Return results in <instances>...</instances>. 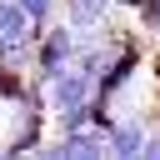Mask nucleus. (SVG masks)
Masks as SVG:
<instances>
[{
  "mask_svg": "<svg viewBox=\"0 0 160 160\" xmlns=\"http://www.w3.org/2000/svg\"><path fill=\"white\" fill-rule=\"evenodd\" d=\"M0 145H5V140H0Z\"/></svg>",
  "mask_w": 160,
  "mask_h": 160,
  "instance_id": "nucleus-6",
  "label": "nucleus"
},
{
  "mask_svg": "<svg viewBox=\"0 0 160 160\" xmlns=\"http://www.w3.org/2000/svg\"><path fill=\"white\" fill-rule=\"evenodd\" d=\"M145 120L140 115H120L115 125H110V150L115 155H145Z\"/></svg>",
  "mask_w": 160,
  "mask_h": 160,
  "instance_id": "nucleus-3",
  "label": "nucleus"
},
{
  "mask_svg": "<svg viewBox=\"0 0 160 160\" xmlns=\"http://www.w3.org/2000/svg\"><path fill=\"white\" fill-rule=\"evenodd\" d=\"M145 160H160V135H145Z\"/></svg>",
  "mask_w": 160,
  "mask_h": 160,
  "instance_id": "nucleus-5",
  "label": "nucleus"
},
{
  "mask_svg": "<svg viewBox=\"0 0 160 160\" xmlns=\"http://www.w3.org/2000/svg\"><path fill=\"white\" fill-rule=\"evenodd\" d=\"M110 5L115 0H60V10H65V20L80 30V35H90V30H100L105 20H110Z\"/></svg>",
  "mask_w": 160,
  "mask_h": 160,
  "instance_id": "nucleus-2",
  "label": "nucleus"
},
{
  "mask_svg": "<svg viewBox=\"0 0 160 160\" xmlns=\"http://www.w3.org/2000/svg\"><path fill=\"white\" fill-rule=\"evenodd\" d=\"M20 5H25V15H30L40 30H45V25L55 20V10H60V0H20Z\"/></svg>",
  "mask_w": 160,
  "mask_h": 160,
  "instance_id": "nucleus-4",
  "label": "nucleus"
},
{
  "mask_svg": "<svg viewBox=\"0 0 160 160\" xmlns=\"http://www.w3.org/2000/svg\"><path fill=\"white\" fill-rule=\"evenodd\" d=\"M80 45H85V35L65 20V25H45L40 35H35V60H30V75L40 80V85H50L60 70H70L75 60H80Z\"/></svg>",
  "mask_w": 160,
  "mask_h": 160,
  "instance_id": "nucleus-1",
  "label": "nucleus"
}]
</instances>
